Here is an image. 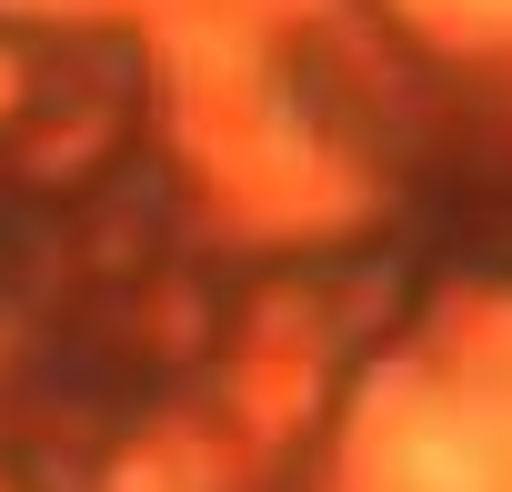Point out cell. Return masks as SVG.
<instances>
[{"instance_id": "cell-1", "label": "cell", "mask_w": 512, "mask_h": 492, "mask_svg": "<svg viewBox=\"0 0 512 492\" xmlns=\"http://www.w3.org/2000/svg\"><path fill=\"white\" fill-rule=\"evenodd\" d=\"M402 482H412V492H502L512 472H502V442H492V432H472V422H422V432L402 442Z\"/></svg>"}]
</instances>
